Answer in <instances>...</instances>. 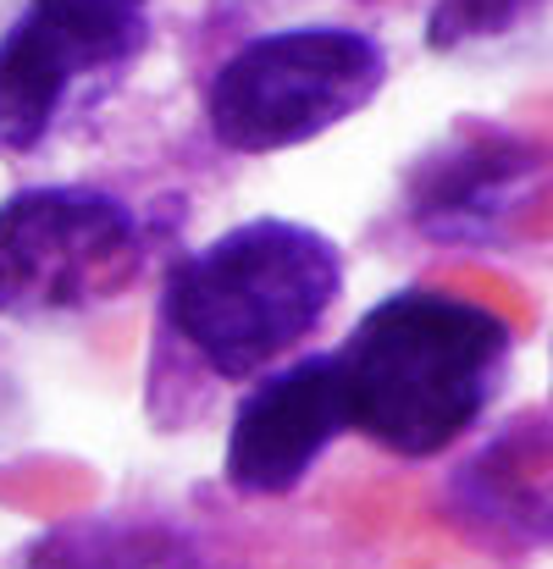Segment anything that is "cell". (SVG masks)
Masks as SVG:
<instances>
[{
  "mask_svg": "<svg viewBox=\"0 0 553 569\" xmlns=\"http://www.w3.org/2000/svg\"><path fill=\"white\" fill-rule=\"evenodd\" d=\"M510 360V321L443 288L387 293L333 355L349 431L398 459L454 448L498 398Z\"/></svg>",
  "mask_w": 553,
  "mask_h": 569,
  "instance_id": "6da1fadb",
  "label": "cell"
},
{
  "mask_svg": "<svg viewBox=\"0 0 553 569\" xmlns=\"http://www.w3.org/2000/svg\"><path fill=\"white\" fill-rule=\"evenodd\" d=\"M344 254L327 232L255 216L184 254L167 277V321L221 381H249L294 355L338 305Z\"/></svg>",
  "mask_w": 553,
  "mask_h": 569,
  "instance_id": "7a4b0ae2",
  "label": "cell"
},
{
  "mask_svg": "<svg viewBox=\"0 0 553 569\" xmlns=\"http://www.w3.org/2000/svg\"><path fill=\"white\" fill-rule=\"evenodd\" d=\"M387 83V56L366 28L294 22L238 44L210 89L205 122L233 156H277L361 117Z\"/></svg>",
  "mask_w": 553,
  "mask_h": 569,
  "instance_id": "3957f363",
  "label": "cell"
},
{
  "mask_svg": "<svg viewBox=\"0 0 553 569\" xmlns=\"http://www.w3.org/2000/svg\"><path fill=\"white\" fill-rule=\"evenodd\" d=\"M128 199L78 183L17 189L0 204V316H78L111 305L145 266Z\"/></svg>",
  "mask_w": 553,
  "mask_h": 569,
  "instance_id": "277c9868",
  "label": "cell"
},
{
  "mask_svg": "<svg viewBox=\"0 0 553 569\" xmlns=\"http://www.w3.org/2000/svg\"><path fill=\"white\" fill-rule=\"evenodd\" d=\"M145 17L39 6L0 33V156H28L50 139L61 106L83 78L117 72L139 56Z\"/></svg>",
  "mask_w": 553,
  "mask_h": 569,
  "instance_id": "5b68a950",
  "label": "cell"
},
{
  "mask_svg": "<svg viewBox=\"0 0 553 569\" xmlns=\"http://www.w3.org/2000/svg\"><path fill=\"white\" fill-rule=\"evenodd\" d=\"M537 178H543L537 144H526L521 133L471 122V128H454L432 156L409 167L404 216L432 243L493 249L532 210Z\"/></svg>",
  "mask_w": 553,
  "mask_h": 569,
  "instance_id": "8992f818",
  "label": "cell"
},
{
  "mask_svg": "<svg viewBox=\"0 0 553 569\" xmlns=\"http://www.w3.org/2000/svg\"><path fill=\"white\" fill-rule=\"evenodd\" d=\"M260 377L266 381H255L244 403L233 409L221 470H227V487L244 498H283L349 431V409H344L333 355H305Z\"/></svg>",
  "mask_w": 553,
  "mask_h": 569,
  "instance_id": "52a82bcc",
  "label": "cell"
},
{
  "mask_svg": "<svg viewBox=\"0 0 553 569\" xmlns=\"http://www.w3.org/2000/svg\"><path fill=\"white\" fill-rule=\"evenodd\" d=\"M543 420H515L510 437L487 442L454 481L460 520H476L487 542H543L549 531V476H543Z\"/></svg>",
  "mask_w": 553,
  "mask_h": 569,
  "instance_id": "ba28073f",
  "label": "cell"
},
{
  "mask_svg": "<svg viewBox=\"0 0 553 569\" xmlns=\"http://www.w3.org/2000/svg\"><path fill=\"white\" fill-rule=\"evenodd\" d=\"M526 11H537V0H437L426 17V44L432 50L487 44V39L515 33L526 22Z\"/></svg>",
  "mask_w": 553,
  "mask_h": 569,
  "instance_id": "9c48e42d",
  "label": "cell"
},
{
  "mask_svg": "<svg viewBox=\"0 0 553 569\" xmlns=\"http://www.w3.org/2000/svg\"><path fill=\"white\" fill-rule=\"evenodd\" d=\"M39 6H78V11H134V17H145V6H150V0H39Z\"/></svg>",
  "mask_w": 553,
  "mask_h": 569,
  "instance_id": "30bf717a",
  "label": "cell"
}]
</instances>
